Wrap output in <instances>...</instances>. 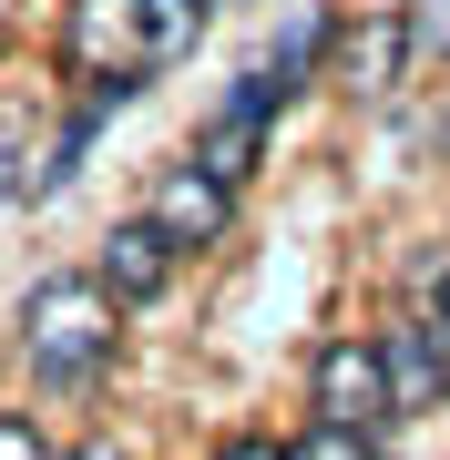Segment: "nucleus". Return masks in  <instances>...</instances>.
I'll return each mask as SVG.
<instances>
[{
    "mask_svg": "<svg viewBox=\"0 0 450 460\" xmlns=\"http://www.w3.org/2000/svg\"><path fill=\"white\" fill-rule=\"evenodd\" d=\"M11 164H21V154H11V133H0V195H11Z\"/></svg>",
    "mask_w": 450,
    "mask_h": 460,
    "instance_id": "dca6fc26",
    "label": "nucleus"
},
{
    "mask_svg": "<svg viewBox=\"0 0 450 460\" xmlns=\"http://www.w3.org/2000/svg\"><path fill=\"white\" fill-rule=\"evenodd\" d=\"M144 215L174 235L184 256H195V246H225V235H235V184H225V174H205L195 154H184V164H154Z\"/></svg>",
    "mask_w": 450,
    "mask_h": 460,
    "instance_id": "7ed1b4c3",
    "label": "nucleus"
},
{
    "mask_svg": "<svg viewBox=\"0 0 450 460\" xmlns=\"http://www.w3.org/2000/svg\"><path fill=\"white\" fill-rule=\"evenodd\" d=\"M317 41H328V11H297V21H287V31H277L267 72H277V93H287V102H297V83L317 72Z\"/></svg>",
    "mask_w": 450,
    "mask_h": 460,
    "instance_id": "1a4fd4ad",
    "label": "nucleus"
},
{
    "mask_svg": "<svg viewBox=\"0 0 450 460\" xmlns=\"http://www.w3.org/2000/svg\"><path fill=\"white\" fill-rule=\"evenodd\" d=\"M216 460H287V440H267V429H235V440H225Z\"/></svg>",
    "mask_w": 450,
    "mask_h": 460,
    "instance_id": "ddd939ff",
    "label": "nucleus"
},
{
    "mask_svg": "<svg viewBox=\"0 0 450 460\" xmlns=\"http://www.w3.org/2000/svg\"><path fill=\"white\" fill-rule=\"evenodd\" d=\"M62 62L83 72V83L154 72L144 62V0H72V11H62Z\"/></svg>",
    "mask_w": 450,
    "mask_h": 460,
    "instance_id": "20e7f679",
    "label": "nucleus"
},
{
    "mask_svg": "<svg viewBox=\"0 0 450 460\" xmlns=\"http://www.w3.org/2000/svg\"><path fill=\"white\" fill-rule=\"evenodd\" d=\"M379 358H389V410H400V420L440 410V389H450V338L430 328V317H400V328H379Z\"/></svg>",
    "mask_w": 450,
    "mask_h": 460,
    "instance_id": "423d86ee",
    "label": "nucleus"
},
{
    "mask_svg": "<svg viewBox=\"0 0 450 460\" xmlns=\"http://www.w3.org/2000/svg\"><path fill=\"white\" fill-rule=\"evenodd\" d=\"M62 460H123V450H113V440H72Z\"/></svg>",
    "mask_w": 450,
    "mask_h": 460,
    "instance_id": "2eb2a0df",
    "label": "nucleus"
},
{
    "mask_svg": "<svg viewBox=\"0 0 450 460\" xmlns=\"http://www.w3.org/2000/svg\"><path fill=\"white\" fill-rule=\"evenodd\" d=\"M400 72H410V21L400 11H368L358 31L338 41V83H349V93H389Z\"/></svg>",
    "mask_w": 450,
    "mask_h": 460,
    "instance_id": "0eeeda50",
    "label": "nucleus"
},
{
    "mask_svg": "<svg viewBox=\"0 0 450 460\" xmlns=\"http://www.w3.org/2000/svg\"><path fill=\"white\" fill-rule=\"evenodd\" d=\"M205 21H216V0H144V62H154V72L184 62Z\"/></svg>",
    "mask_w": 450,
    "mask_h": 460,
    "instance_id": "6e6552de",
    "label": "nucleus"
},
{
    "mask_svg": "<svg viewBox=\"0 0 450 460\" xmlns=\"http://www.w3.org/2000/svg\"><path fill=\"white\" fill-rule=\"evenodd\" d=\"M174 266H184V246L164 226H154V215H123L113 235H102V256H93V277L123 296V307H154V296L174 287Z\"/></svg>",
    "mask_w": 450,
    "mask_h": 460,
    "instance_id": "39448f33",
    "label": "nucleus"
},
{
    "mask_svg": "<svg viewBox=\"0 0 450 460\" xmlns=\"http://www.w3.org/2000/svg\"><path fill=\"white\" fill-rule=\"evenodd\" d=\"M368 440H379V429H349V420H307L297 440H287V460H379Z\"/></svg>",
    "mask_w": 450,
    "mask_h": 460,
    "instance_id": "9d476101",
    "label": "nucleus"
},
{
    "mask_svg": "<svg viewBox=\"0 0 450 460\" xmlns=\"http://www.w3.org/2000/svg\"><path fill=\"white\" fill-rule=\"evenodd\" d=\"M410 62H430V51H440V62H450V0H410Z\"/></svg>",
    "mask_w": 450,
    "mask_h": 460,
    "instance_id": "9b49d317",
    "label": "nucleus"
},
{
    "mask_svg": "<svg viewBox=\"0 0 450 460\" xmlns=\"http://www.w3.org/2000/svg\"><path fill=\"white\" fill-rule=\"evenodd\" d=\"M123 296L93 277V266H62V277H41L21 296V368L41 378V389H93L102 368L123 358Z\"/></svg>",
    "mask_w": 450,
    "mask_h": 460,
    "instance_id": "f257e3e1",
    "label": "nucleus"
},
{
    "mask_svg": "<svg viewBox=\"0 0 450 460\" xmlns=\"http://www.w3.org/2000/svg\"><path fill=\"white\" fill-rule=\"evenodd\" d=\"M0 460H62V450H51V429L31 410H0Z\"/></svg>",
    "mask_w": 450,
    "mask_h": 460,
    "instance_id": "f8f14e48",
    "label": "nucleus"
},
{
    "mask_svg": "<svg viewBox=\"0 0 450 460\" xmlns=\"http://www.w3.org/2000/svg\"><path fill=\"white\" fill-rule=\"evenodd\" d=\"M307 410L317 420H349V429H389L400 410H389V358H379V328H338V338H317V358H307Z\"/></svg>",
    "mask_w": 450,
    "mask_h": 460,
    "instance_id": "f03ea898",
    "label": "nucleus"
},
{
    "mask_svg": "<svg viewBox=\"0 0 450 460\" xmlns=\"http://www.w3.org/2000/svg\"><path fill=\"white\" fill-rule=\"evenodd\" d=\"M430 328L450 338V256H440V277H430Z\"/></svg>",
    "mask_w": 450,
    "mask_h": 460,
    "instance_id": "4468645a",
    "label": "nucleus"
}]
</instances>
